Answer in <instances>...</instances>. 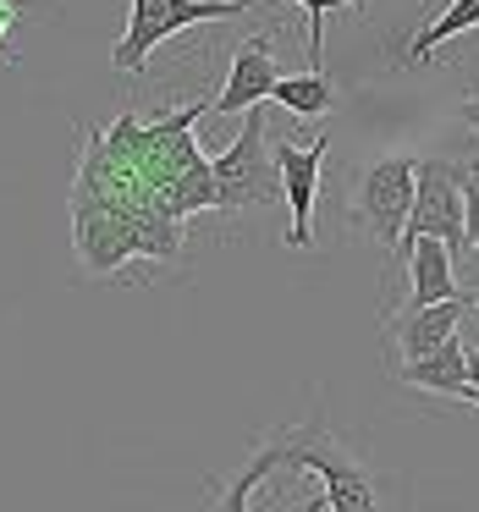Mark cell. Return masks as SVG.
Returning <instances> with one entry per match:
<instances>
[{"label": "cell", "mask_w": 479, "mask_h": 512, "mask_svg": "<svg viewBox=\"0 0 479 512\" xmlns=\"http://www.w3.org/2000/svg\"><path fill=\"white\" fill-rule=\"evenodd\" d=\"M468 309H474L468 292H452V298H441V303H419V309L386 314V320H380V336H386L391 364H402V358H424V353H435L441 342H452V336L463 331Z\"/></svg>", "instance_id": "7"}, {"label": "cell", "mask_w": 479, "mask_h": 512, "mask_svg": "<svg viewBox=\"0 0 479 512\" xmlns=\"http://www.w3.org/2000/svg\"><path fill=\"white\" fill-rule=\"evenodd\" d=\"M309 12V67H320V50H325V17L342 12V6H364V0H298Z\"/></svg>", "instance_id": "14"}, {"label": "cell", "mask_w": 479, "mask_h": 512, "mask_svg": "<svg viewBox=\"0 0 479 512\" xmlns=\"http://www.w3.org/2000/svg\"><path fill=\"white\" fill-rule=\"evenodd\" d=\"M457 116H463V122L479 133V94H463V105H457Z\"/></svg>", "instance_id": "16"}, {"label": "cell", "mask_w": 479, "mask_h": 512, "mask_svg": "<svg viewBox=\"0 0 479 512\" xmlns=\"http://www.w3.org/2000/svg\"><path fill=\"white\" fill-rule=\"evenodd\" d=\"M413 237H441L452 248V265L468 259V232H463V182H457V160L424 155L413 160V210L408 226H402V243L391 254V270H402V254H408Z\"/></svg>", "instance_id": "4"}, {"label": "cell", "mask_w": 479, "mask_h": 512, "mask_svg": "<svg viewBox=\"0 0 479 512\" xmlns=\"http://www.w3.org/2000/svg\"><path fill=\"white\" fill-rule=\"evenodd\" d=\"M276 78H281L276 39L270 34L243 39V45L232 50V61H226V83H221V94L210 100V116H243L248 105H265L270 89H276Z\"/></svg>", "instance_id": "8"}, {"label": "cell", "mask_w": 479, "mask_h": 512, "mask_svg": "<svg viewBox=\"0 0 479 512\" xmlns=\"http://www.w3.org/2000/svg\"><path fill=\"white\" fill-rule=\"evenodd\" d=\"M402 276H408V298H402V309H419V303H441L452 298L457 276H452V248L441 243V237H413L408 254H402Z\"/></svg>", "instance_id": "9"}, {"label": "cell", "mask_w": 479, "mask_h": 512, "mask_svg": "<svg viewBox=\"0 0 479 512\" xmlns=\"http://www.w3.org/2000/svg\"><path fill=\"white\" fill-rule=\"evenodd\" d=\"M463 386H479V347H468V380Z\"/></svg>", "instance_id": "17"}, {"label": "cell", "mask_w": 479, "mask_h": 512, "mask_svg": "<svg viewBox=\"0 0 479 512\" xmlns=\"http://www.w3.org/2000/svg\"><path fill=\"white\" fill-rule=\"evenodd\" d=\"M457 402H468V408H479V386H457Z\"/></svg>", "instance_id": "18"}, {"label": "cell", "mask_w": 479, "mask_h": 512, "mask_svg": "<svg viewBox=\"0 0 479 512\" xmlns=\"http://www.w3.org/2000/svg\"><path fill=\"white\" fill-rule=\"evenodd\" d=\"M468 303H474V309H479V292H468Z\"/></svg>", "instance_id": "19"}, {"label": "cell", "mask_w": 479, "mask_h": 512, "mask_svg": "<svg viewBox=\"0 0 479 512\" xmlns=\"http://www.w3.org/2000/svg\"><path fill=\"white\" fill-rule=\"evenodd\" d=\"M23 6L28 0H0V61L12 56V34H17V23H23Z\"/></svg>", "instance_id": "15"}, {"label": "cell", "mask_w": 479, "mask_h": 512, "mask_svg": "<svg viewBox=\"0 0 479 512\" xmlns=\"http://www.w3.org/2000/svg\"><path fill=\"white\" fill-rule=\"evenodd\" d=\"M243 12H248V0H133V17H127L122 39L111 50V67L122 78H138L166 39L204 28V23H226V17H243Z\"/></svg>", "instance_id": "3"}, {"label": "cell", "mask_w": 479, "mask_h": 512, "mask_svg": "<svg viewBox=\"0 0 479 512\" xmlns=\"http://www.w3.org/2000/svg\"><path fill=\"white\" fill-rule=\"evenodd\" d=\"M408 210H413V155H380L353 177L347 215H353L358 232H369L386 248V259L397 254V243H402Z\"/></svg>", "instance_id": "5"}, {"label": "cell", "mask_w": 479, "mask_h": 512, "mask_svg": "<svg viewBox=\"0 0 479 512\" xmlns=\"http://www.w3.org/2000/svg\"><path fill=\"white\" fill-rule=\"evenodd\" d=\"M248 122L221 155L210 160L215 171V210L237 215V210H265V204H281V166L276 149H270V116L265 105H248Z\"/></svg>", "instance_id": "2"}, {"label": "cell", "mask_w": 479, "mask_h": 512, "mask_svg": "<svg viewBox=\"0 0 479 512\" xmlns=\"http://www.w3.org/2000/svg\"><path fill=\"white\" fill-rule=\"evenodd\" d=\"M270 149H276L281 193H287V210H292L287 248H309L314 243V199H320V171H325V155H331V133H314L309 144L276 138Z\"/></svg>", "instance_id": "6"}, {"label": "cell", "mask_w": 479, "mask_h": 512, "mask_svg": "<svg viewBox=\"0 0 479 512\" xmlns=\"http://www.w3.org/2000/svg\"><path fill=\"white\" fill-rule=\"evenodd\" d=\"M474 28H479V0H446V6L430 17V23L413 28V39H408V50H402V61H408V67H419V61H430L435 50L446 45V39H463V34H474Z\"/></svg>", "instance_id": "11"}, {"label": "cell", "mask_w": 479, "mask_h": 512, "mask_svg": "<svg viewBox=\"0 0 479 512\" xmlns=\"http://www.w3.org/2000/svg\"><path fill=\"white\" fill-rule=\"evenodd\" d=\"M270 100L287 105L292 122H320V116H331V111H336V83L325 78L320 67L298 72V78H287V72H281L276 89H270Z\"/></svg>", "instance_id": "12"}, {"label": "cell", "mask_w": 479, "mask_h": 512, "mask_svg": "<svg viewBox=\"0 0 479 512\" xmlns=\"http://www.w3.org/2000/svg\"><path fill=\"white\" fill-rule=\"evenodd\" d=\"M270 474H314V479H320L325 490L303 512H325V507L369 512V507H380V496H386V485L375 479V468H369L364 457L336 435V424L325 419L320 402H314V413L303 424H287V430L265 435L259 452L248 457V463L237 468L221 490H215V507H221V512H243L248 496L259 490V479H270Z\"/></svg>", "instance_id": "1"}, {"label": "cell", "mask_w": 479, "mask_h": 512, "mask_svg": "<svg viewBox=\"0 0 479 512\" xmlns=\"http://www.w3.org/2000/svg\"><path fill=\"white\" fill-rule=\"evenodd\" d=\"M391 375H397L402 386H419V391H441V397H457V386L468 380V347L452 336V342H441L435 353L391 364Z\"/></svg>", "instance_id": "10"}, {"label": "cell", "mask_w": 479, "mask_h": 512, "mask_svg": "<svg viewBox=\"0 0 479 512\" xmlns=\"http://www.w3.org/2000/svg\"><path fill=\"white\" fill-rule=\"evenodd\" d=\"M463 182V232H468V259H479V160H457Z\"/></svg>", "instance_id": "13"}]
</instances>
